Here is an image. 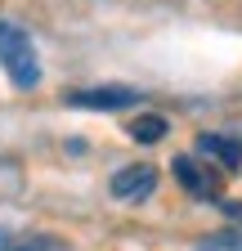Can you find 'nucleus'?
Returning <instances> with one entry per match:
<instances>
[{
  "label": "nucleus",
  "instance_id": "nucleus-1",
  "mask_svg": "<svg viewBox=\"0 0 242 251\" xmlns=\"http://www.w3.org/2000/svg\"><path fill=\"white\" fill-rule=\"evenodd\" d=\"M0 68L14 81V90H36L41 85V58H36V45L23 27L14 23H0Z\"/></svg>",
  "mask_w": 242,
  "mask_h": 251
},
{
  "label": "nucleus",
  "instance_id": "nucleus-2",
  "mask_svg": "<svg viewBox=\"0 0 242 251\" xmlns=\"http://www.w3.org/2000/svg\"><path fill=\"white\" fill-rule=\"evenodd\" d=\"M139 99H144V94L130 90V85H90V90L63 94L68 108H90V112H126V108H135Z\"/></svg>",
  "mask_w": 242,
  "mask_h": 251
},
{
  "label": "nucleus",
  "instance_id": "nucleus-3",
  "mask_svg": "<svg viewBox=\"0 0 242 251\" xmlns=\"http://www.w3.org/2000/svg\"><path fill=\"white\" fill-rule=\"evenodd\" d=\"M157 193V171L148 162H135V166H121L112 175V198L117 202H144Z\"/></svg>",
  "mask_w": 242,
  "mask_h": 251
},
{
  "label": "nucleus",
  "instance_id": "nucleus-4",
  "mask_svg": "<svg viewBox=\"0 0 242 251\" xmlns=\"http://www.w3.org/2000/svg\"><path fill=\"white\" fill-rule=\"evenodd\" d=\"M170 171H175V184L184 188L189 198H197V202H220V184H216L211 171H202L197 157H175Z\"/></svg>",
  "mask_w": 242,
  "mask_h": 251
},
{
  "label": "nucleus",
  "instance_id": "nucleus-5",
  "mask_svg": "<svg viewBox=\"0 0 242 251\" xmlns=\"http://www.w3.org/2000/svg\"><path fill=\"white\" fill-rule=\"evenodd\" d=\"M197 152L216 157L224 171H242V144L229 135H197Z\"/></svg>",
  "mask_w": 242,
  "mask_h": 251
},
{
  "label": "nucleus",
  "instance_id": "nucleus-6",
  "mask_svg": "<svg viewBox=\"0 0 242 251\" xmlns=\"http://www.w3.org/2000/svg\"><path fill=\"white\" fill-rule=\"evenodd\" d=\"M166 130H170V121H166L162 112H139V117L126 126V135H130L135 144H162Z\"/></svg>",
  "mask_w": 242,
  "mask_h": 251
},
{
  "label": "nucleus",
  "instance_id": "nucleus-7",
  "mask_svg": "<svg viewBox=\"0 0 242 251\" xmlns=\"http://www.w3.org/2000/svg\"><path fill=\"white\" fill-rule=\"evenodd\" d=\"M197 251H242V225L238 229H216V233L197 238Z\"/></svg>",
  "mask_w": 242,
  "mask_h": 251
},
{
  "label": "nucleus",
  "instance_id": "nucleus-8",
  "mask_svg": "<svg viewBox=\"0 0 242 251\" xmlns=\"http://www.w3.org/2000/svg\"><path fill=\"white\" fill-rule=\"evenodd\" d=\"M0 251H5V233H0Z\"/></svg>",
  "mask_w": 242,
  "mask_h": 251
}]
</instances>
